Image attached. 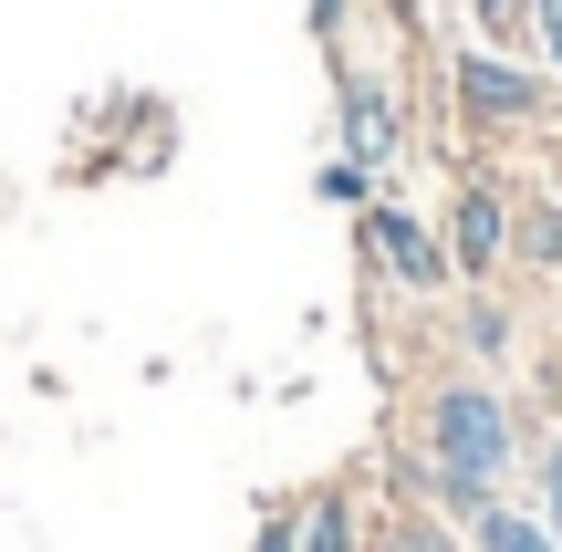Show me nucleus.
I'll use <instances>...</instances> for the list:
<instances>
[{"label": "nucleus", "instance_id": "4", "mask_svg": "<svg viewBox=\"0 0 562 552\" xmlns=\"http://www.w3.org/2000/svg\"><path fill=\"white\" fill-rule=\"evenodd\" d=\"M510 209H521V188H510L490 157H459V178H448V209H438V240H448V271H459V292L510 282Z\"/></svg>", "mask_w": 562, "mask_h": 552}, {"label": "nucleus", "instance_id": "5", "mask_svg": "<svg viewBox=\"0 0 562 552\" xmlns=\"http://www.w3.org/2000/svg\"><path fill=\"white\" fill-rule=\"evenodd\" d=\"M448 365H469V375H501L510 354H521V292L510 282H480V292H448Z\"/></svg>", "mask_w": 562, "mask_h": 552}, {"label": "nucleus", "instance_id": "6", "mask_svg": "<svg viewBox=\"0 0 562 552\" xmlns=\"http://www.w3.org/2000/svg\"><path fill=\"white\" fill-rule=\"evenodd\" d=\"M364 521H375L364 470H334L313 491H292V552H364Z\"/></svg>", "mask_w": 562, "mask_h": 552}, {"label": "nucleus", "instance_id": "3", "mask_svg": "<svg viewBox=\"0 0 562 552\" xmlns=\"http://www.w3.org/2000/svg\"><path fill=\"white\" fill-rule=\"evenodd\" d=\"M355 261H364V282H375V292H406V303H448V292H459L438 219H417L396 188H375V199L355 209Z\"/></svg>", "mask_w": 562, "mask_h": 552}, {"label": "nucleus", "instance_id": "8", "mask_svg": "<svg viewBox=\"0 0 562 552\" xmlns=\"http://www.w3.org/2000/svg\"><path fill=\"white\" fill-rule=\"evenodd\" d=\"M364 552H469V532L448 511H427V500H375V521H364Z\"/></svg>", "mask_w": 562, "mask_h": 552}, {"label": "nucleus", "instance_id": "14", "mask_svg": "<svg viewBox=\"0 0 562 552\" xmlns=\"http://www.w3.org/2000/svg\"><path fill=\"white\" fill-rule=\"evenodd\" d=\"M521 53L562 83V0H531V42H521Z\"/></svg>", "mask_w": 562, "mask_h": 552}, {"label": "nucleus", "instance_id": "13", "mask_svg": "<svg viewBox=\"0 0 562 552\" xmlns=\"http://www.w3.org/2000/svg\"><path fill=\"white\" fill-rule=\"evenodd\" d=\"M355 11H364V0H302V32L344 63V53H355Z\"/></svg>", "mask_w": 562, "mask_h": 552}, {"label": "nucleus", "instance_id": "17", "mask_svg": "<svg viewBox=\"0 0 562 552\" xmlns=\"http://www.w3.org/2000/svg\"><path fill=\"white\" fill-rule=\"evenodd\" d=\"M542 167H552V188H562V115L542 125Z\"/></svg>", "mask_w": 562, "mask_h": 552}, {"label": "nucleus", "instance_id": "19", "mask_svg": "<svg viewBox=\"0 0 562 552\" xmlns=\"http://www.w3.org/2000/svg\"><path fill=\"white\" fill-rule=\"evenodd\" d=\"M552 386H562V365H552Z\"/></svg>", "mask_w": 562, "mask_h": 552}, {"label": "nucleus", "instance_id": "16", "mask_svg": "<svg viewBox=\"0 0 562 552\" xmlns=\"http://www.w3.org/2000/svg\"><path fill=\"white\" fill-rule=\"evenodd\" d=\"M250 552H292V500H261V521H250Z\"/></svg>", "mask_w": 562, "mask_h": 552}, {"label": "nucleus", "instance_id": "12", "mask_svg": "<svg viewBox=\"0 0 562 552\" xmlns=\"http://www.w3.org/2000/svg\"><path fill=\"white\" fill-rule=\"evenodd\" d=\"M313 199H323V209H344V219H355V209L375 199V178H364L355 157H323V167H313Z\"/></svg>", "mask_w": 562, "mask_h": 552}, {"label": "nucleus", "instance_id": "10", "mask_svg": "<svg viewBox=\"0 0 562 552\" xmlns=\"http://www.w3.org/2000/svg\"><path fill=\"white\" fill-rule=\"evenodd\" d=\"M459 42L521 53V42H531V0H459Z\"/></svg>", "mask_w": 562, "mask_h": 552}, {"label": "nucleus", "instance_id": "9", "mask_svg": "<svg viewBox=\"0 0 562 552\" xmlns=\"http://www.w3.org/2000/svg\"><path fill=\"white\" fill-rule=\"evenodd\" d=\"M459 532H469V552H562V542L542 532V511H531V500H510V491H501V500H480Z\"/></svg>", "mask_w": 562, "mask_h": 552}, {"label": "nucleus", "instance_id": "7", "mask_svg": "<svg viewBox=\"0 0 562 552\" xmlns=\"http://www.w3.org/2000/svg\"><path fill=\"white\" fill-rule=\"evenodd\" d=\"M552 271H562V188H521V209H510V282L552 292Z\"/></svg>", "mask_w": 562, "mask_h": 552}, {"label": "nucleus", "instance_id": "18", "mask_svg": "<svg viewBox=\"0 0 562 552\" xmlns=\"http://www.w3.org/2000/svg\"><path fill=\"white\" fill-rule=\"evenodd\" d=\"M552 292H562V271H552Z\"/></svg>", "mask_w": 562, "mask_h": 552}, {"label": "nucleus", "instance_id": "11", "mask_svg": "<svg viewBox=\"0 0 562 552\" xmlns=\"http://www.w3.org/2000/svg\"><path fill=\"white\" fill-rule=\"evenodd\" d=\"M531 511H542V532L562 542V428H531Z\"/></svg>", "mask_w": 562, "mask_h": 552}, {"label": "nucleus", "instance_id": "1", "mask_svg": "<svg viewBox=\"0 0 562 552\" xmlns=\"http://www.w3.org/2000/svg\"><path fill=\"white\" fill-rule=\"evenodd\" d=\"M438 115L469 157L490 146H542V125L562 115V83L531 53H490V42H448L438 53Z\"/></svg>", "mask_w": 562, "mask_h": 552}, {"label": "nucleus", "instance_id": "15", "mask_svg": "<svg viewBox=\"0 0 562 552\" xmlns=\"http://www.w3.org/2000/svg\"><path fill=\"white\" fill-rule=\"evenodd\" d=\"M364 11H375L396 42H427V0H364Z\"/></svg>", "mask_w": 562, "mask_h": 552}, {"label": "nucleus", "instance_id": "2", "mask_svg": "<svg viewBox=\"0 0 562 552\" xmlns=\"http://www.w3.org/2000/svg\"><path fill=\"white\" fill-rule=\"evenodd\" d=\"M334 157H355L375 188H396L417 167V94H406L385 63H334Z\"/></svg>", "mask_w": 562, "mask_h": 552}]
</instances>
